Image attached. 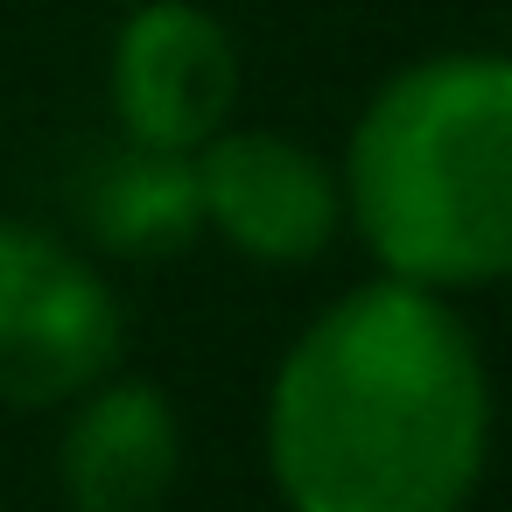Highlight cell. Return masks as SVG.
Listing matches in <instances>:
<instances>
[{"label": "cell", "mask_w": 512, "mask_h": 512, "mask_svg": "<svg viewBox=\"0 0 512 512\" xmlns=\"http://www.w3.org/2000/svg\"><path fill=\"white\" fill-rule=\"evenodd\" d=\"M498 393L463 302L351 281L274 358L260 463L281 512H470Z\"/></svg>", "instance_id": "cell-1"}, {"label": "cell", "mask_w": 512, "mask_h": 512, "mask_svg": "<svg viewBox=\"0 0 512 512\" xmlns=\"http://www.w3.org/2000/svg\"><path fill=\"white\" fill-rule=\"evenodd\" d=\"M344 232L372 274L428 295H484L512 274V64L421 50L372 85L344 155Z\"/></svg>", "instance_id": "cell-2"}, {"label": "cell", "mask_w": 512, "mask_h": 512, "mask_svg": "<svg viewBox=\"0 0 512 512\" xmlns=\"http://www.w3.org/2000/svg\"><path fill=\"white\" fill-rule=\"evenodd\" d=\"M127 365L120 281L57 225L0 218V407L57 414Z\"/></svg>", "instance_id": "cell-3"}, {"label": "cell", "mask_w": 512, "mask_h": 512, "mask_svg": "<svg viewBox=\"0 0 512 512\" xmlns=\"http://www.w3.org/2000/svg\"><path fill=\"white\" fill-rule=\"evenodd\" d=\"M246 57L204 0H134L106 43V113L127 148L197 155L239 120Z\"/></svg>", "instance_id": "cell-4"}, {"label": "cell", "mask_w": 512, "mask_h": 512, "mask_svg": "<svg viewBox=\"0 0 512 512\" xmlns=\"http://www.w3.org/2000/svg\"><path fill=\"white\" fill-rule=\"evenodd\" d=\"M204 239L253 267H316L344 239L337 162L281 127H225L190 155Z\"/></svg>", "instance_id": "cell-5"}, {"label": "cell", "mask_w": 512, "mask_h": 512, "mask_svg": "<svg viewBox=\"0 0 512 512\" xmlns=\"http://www.w3.org/2000/svg\"><path fill=\"white\" fill-rule=\"evenodd\" d=\"M183 414L162 379L106 372L57 407V491L71 512H162L183 484Z\"/></svg>", "instance_id": "cell-6"}, {"label": "cell", "mask_w": 512, "mask_h": 512, "mask_svg": "<svg viewBox=\"0 0 512 512\" xmlns=\"http://www.w3.org/2000/svg\"><path fill=\"white\" fill-rule=\"evenodd\" d=\"M78 218L99 253L113 260H176L204 239L197 211V169L190 155H155V148H106L78 190Z\"/></svg>", "instance_id": "cell-7"}, {"label": "cell", "mask_w": 512, "mask_h": 512, "mask_svg": "<svg viewBox=\"0 0 512 512\" xmlns=\"http://www.w3.org/2000/svg\"><path fill=\"white\" fill-rule=\"evenodd\" d=\"M99 8H134V0H99Z\"/></svg>", "instance_id": "cell-8"}]
</instances>
